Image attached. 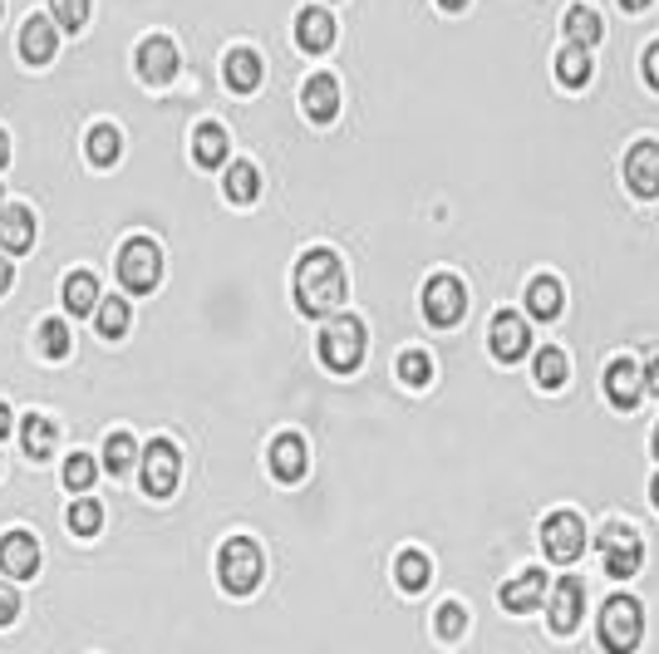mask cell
<instances>
[{
  "label": "cell",
  "mask_w": 659,
  "mask_h": 654,
  "mask_svg": "<svg viewBox=\"0 0 659 654\" xmlns=\"http://www.w3.org/2000/svg\"><path fill=\"white\" fill-rule=\"evenodd\" d=\"M349 301V271L335 246H305L291 266V305L301 320H330Z\"/></svg>",
  "instance_id": "6da1fadb"
},
{
  "label": "cell",
  "mask_w": 659,
  "mask_h": 654,
  "mask_svg": "<svg viewBox=\"0 0 659 654\" xmlns=\"http://www.w3.org/2000/svg\"><path fill=\"white\" fill-rule=\"evenodd\" d=\"M212 576H217V591L232 595V601L261 595V581H266V546H261V536L252 532L222 536L217 551H212Z\"/></svg>",
  "instance_id": "7a4b0ae2"
},
{
  "label": "cell",
  "mask_w": 659,
  "mask_h": 654,
  "mask_svg": "<svg viewBox=\"0 0 659 654\" xmlns=\"http://www.w3.org/2000/svg\"><path fill=\"white\" fill-rule=\"evenodd\" d=\"M315 360L325 374L335 379H355L369 360V325L355 310H335L330 320H321V335H315Z\"/></svg>",
  "instance_id": "3957f363"
},
{
  "label": "cell",
  "mask_w": 659,
  "mask_h": 654,
  "mask_svg": "<svg viewBox=\"0 0 659 654\" xmlns=\"http://www.w3.org/2000/svg\"><path fill=\"white\" fill-rule=\"evenodd\" d=\"M113 275H119V285H123L129 301H148L168 275V246L158 237H148V232L123 237L119 251H113Z\"/></svg>",
  "instance_id": "277c9868"
},
{
  "label": "cell",
  "mask_w": 659,
  "mask_h": 654,
  "mask_svg": "<svg viewBox=\"0 0 659 654\" xmlns=\"http://www.w3.org/2000/svg\"><path fill=\"white\" fill-rule=\"evenodd\" d=\"M139 487L148 502H173L183 492V447L173 433H153L139 447Z\"/></svg>",
  "instance_id": "5b68a950"
},
{
  "label": "cell",
  "mask_w": 659,
  "mask_h": 654,
  "mask_svg": "<svg viewBox=\"0 0 659 654\" xmlns=\"http://www.w3.org/2000/svg\"><path fill=\"white\" fill-rule=\"evenodd\" d=\"M645 640V605L635 595H606L596 615V645L606 654H635Z\"/></svg>",
  "instance_id": "8992f818"
},
{
  "label": "cell",
  "mask_w": 659,
  "mask_h": 654,
  "mask_svg": "<svg viewBox=\"0 0 659 654\" xmlns=\"http://www.w3.org/2000/svg\"><path fill=\"white\" fill-rule=\"evenodd\" d=\"M178 74H183V50H178L173 30H148L139 44H133V79L143 89H173Z\"/></svg>",
  "instance_id": "52a82bcc"
},
{
  "label": "cell",
  "mask_w": 659,
  "mask_h": 654,
  "mask_svg": "<svg viewBox=\"0 0 659 654\" xmlns=\"http://www.w3.org/2000/svg\"><path fill=\"white\" fill-rule=\"evenodd\" d=\"M418 310L434 330H458L468 320V281L458 271H434L418 291Z\"/></svg>",
  "instance_id": "ba28073f"
},
{
  "label": "cell",
  "mask_w": 659,
  "mask_h": 654,
  "mask_svg": "<svg viewBox=\"0 0 659 654\" xmlns=\"http://www.w3.org/2000/svg\"><path fill=\"white\" fill-rule=\"evenodd\" d=\"M596 546H600V571H606L610 581L640 576V566H645V536L635 532L630 522H616V516H610V522L600 526Z\"/></svg>",
  "instance_id": "9c48e42d"
},
{
  "label": "cell",
  "mask_w": 659,
  "mask_h": 654,
  "mask_svg": "<svg viewBox=\"0 0 659 654\" xmlns=\"http://www.w3.org/2000/svg\"><path fill=\"white\" fill-rule=\"evenodd\" d=\"M266 473L276 487H305V477H311V439L295 429H281L271 433L266 443Z\"/></svg>",
  "instance_id": "30bf717a"
},
{
  "label": "cell",
  "mask_w": 659,
  "mask_h": 654,
  "mask_svg": "<svg viewBox=\"0 0 659 654\" xmlns=\"http://www.w3.org/2000/svg\"><path fill=\"white\" fill-rule=\"evenodd\" d=\"M620 178L635 202H659V138L640 133L625 143L620 153Z\"/></svg>",
  "instance_id": "8fae6325"
},
{
  "label": "cell",
  "mask_w": 659,
  "mask_h": 654,
  "mask_svg": "<svg viewBox=\"0 0 659 654\" xmlns=\"http://www.w3.org/2000/svg\"><path fill=\"white\" fill-rule=\"evenodd\" d=\"M541 551L556 566H571L586 556V516L576 507H556L541 516Z\"/></svg>",
  "instance_id": "7c38bea8"
},
{
  "label": "cell",
  "mask_w": 659,
  "mask_h": 654,
  "mask_svg": "<svg viewBox=\"0 0 659 654\" xmlns=\"http://www.w3.org/2000/svg\"><path fill=\"white\" fill-rule=\"evenodd\" d=\"M483 350L493 354L497 364L527 360V350H531L527 315H521V310H513V305H497V315L487 320V330H483Z\"/></svg>",
  "instance_id": "4fadbf2b"
},
{
  "label": "cell",
  "mask_w": 659,
  "mask_h": 654,
  "mask_svg": "<svg viewBox=\"0 0 659 654\" xmlns=\"http://www.w3.org/2000/svg\"><path fill=\"white\" fill-rule=\"evenodd\" d=\"M301 113L311 129H330V123L345 113V89H339V74L330 69H315V74L301 79Z\"/></svg>",
  "instance_id": "5bb4252c"
},
{
  "label": "cell",
  "mask_w": 659,
  "mask_h": 654,
  "mask_svg": "<svg viewBox=\"0 0 659 654\" xmlns=\"http://www.w3.org/2000/svg\"><path fill=\"white\" fill-rule=\"evenodd\" d=\"M40 566H44V546L30 526L0 532V576L6 581H36Z\"/></svg>",
  "instance_id": "9a60e30c"
},
{
  "label": "cell",
  "mask_w": 659,
  "mask_h": 654,
  "mask_svg": "<svg viewBox=\"0 0 659 654\" xmlns=\"http://www.w3.org/2000/svg\"><path fill=\"white\" fill-rule=\"evenodd\" d=\"M261 84H266V54L256 44H232L222 54V89L232 99H252L261 94Z\"/></svg>",
  "instance_id": "2e32d148"
},
{
  "label": "cell",
  "mask_w": 659,
  "mask_h": 654,
  "mask_svg": "<svg viewBox=\"0 0 659 654\" xmlns=\"http://www.w3.org/2000/svg\"><path fill=\"white\" fill-rule=\"evenodd\" d=\"M187 158L197 172H222L232 163V129L222 119H197L187 129Z\"/></svg>",
  "instance_id": "e0dca14e"
},
{
  "label": "cell",
  "mask_w": 659,
  "mask_h": 654,
  "mask_svg": "<svg viewBox=\"0 0 659 654\" xmlns=\"http://www.w3.org/2000/svg\"><path fill=\"white\" fill-rule=\"evenodd\" d=\"M581 615H586V581L581 576H561L551 581L547 591V625L556 640H571L581 630Z\"/></svg>",
  "instance_id": "ac0fdd59"
},
{
  "label": "cell",
  "mask_w": 659,
  "mask_h": 654,
  "mask_svg": "<svg viewBox=\"0 0 659 654\" xmlns=\"http://www.w3.org/2000/svg\"><path fill=\"white\" fill-rule=\"evenodd\" d=\"M547 591H551L547 571H541V566H521L517 576H507L503 585H497V605H503L507 615H531V611L547 605Z\"/></svg>",
  "instance_id": "d6986e66"
},
{
  "label": "cell",
  "mask_w": 659,
  "mask_h": 654,
  "mask_svg": "<svg viewBox=\"0 0 659 654\" xmlns=\"http://www.w3.org/2000/svg\"><path fill=\"white\" fill-rule=\"evenodd\" d=\"M60 40L64 34L54 30L50 16H26V26H20L16 34V54L26 69H50L54 60H60Z\"/></svg>",
  "instance_id": "ffe728a7"
},
{
  "label": "cell",
  "mask_w": 659,
  "mask_h": 654,
  "mask_svg": "<svg viewBox=\"0 0 659 654\" xmlns=\"http://www.w3.org/2000/svg\"><path fill=\"white\" fill-rule=\"evenodd\" d=\"M600 394H606V404L616 413H635L645 399L640 389V360L635 354H620V360H610L606 370H600Z\"/></svg>",
  "instance_id": "44dd1931"
},
{
  "label": "cell",
  "mask_w": 659,
  "mask_h": 654,
  "mask_svg": "<svg viewBox=\"0 0 659 654\" xmlns=\"http://www.w3.org/2000/svg\"><path fill=\"white\" fill-rule=\"evenodd\" d=\"M291 34H295V50L301 54H330L339 44V20L330 16L325 6H301L291 20Z\"/></svg>",
  "instance_id": "7402d4cb"
},
{
  "label": "cell",
  "mask_w": 659,
  "mask_h": 654,
  "mask_svg": "<svg viewBox=\"0 0 659 654\" xmlns=\"http://www.w3.org/2000/svg\"><path fill=\"white\" fill-rule=\"evenodd\" d=\"M40 241V212L30 202H6L0 207V251L6 256H30Z\"/></svg>",
  "instance_id": "603a6c76"
},
{
  "label": "cell",
  "mask_w": 659,
  "mask_h": 654,
  "mask_svg": "<svg viewBox=\"0 0 659 654\" xmlns=\"http://www.w3.org/2000/svg\"><path fill=\"white\" fill-rule=\"evenodd\" d=\"M129 158V138H123V123H109V119H94L84 129V163L94 172H113Z\"/></svg>",
  "instance_id": "cb8c5ba5"
},
{
  "label": "cell",
  "mask_w": 659,
  "mask_h": 654,
  "mask_svg": "<svg viewBox=\"0 0 659 654\" xmlns=\"http://www.w3.org/2000/svg\"><path fill=\"white\" fill-rule=\"evenodd\" d=\"M222 202L226 207H256L266 198V172H261L252 158H236V163L222 168Z\"/></svg>",
  "instance_id": "d4e9b609"
},
{
  "label": "cell",
  "mask_w": 659,
  "mask_h": 654,
  "mask_svg": "<svg viewBox=\"0 0 659 654\" xmlns=\"http://www.w3.org/2000/svg\"><path fill=\"white\" fill-rule=\"evenodd\" d=\"M16 433H20V447H26V463H50L54 447H60V439H64L60 423H54L50 413H40V409H26V419L16 423Z\"/></svg>",
  "instance_id": "484cf974"
},
{
  "label": "cell",
  "mask_w": 659,
  "mask_h": 654,
  "mask_svg": "<svg viewBox=\"0 0 659 654\" xmlns=\"http://www.w3.org/2000/svg\"><path fill=\"white\" fill-rule=\"evenodd\" d=\"M566 281L556 271H537L527 285H521V305H527V315L531 320H561V310H566Z\"/></svg>",
  "instance_id": "4316f807"
},
{
  "label": "cell",
  "mask_w": 659,
  "mask_h": 654,
  "mask_svg": "<svg viewBox=\"0 0 659 654\" xmlns=\"http://www.w3.org/2000/svg\"><path fill=\"white\" fill-rule=\"evenodd\" d=\"M551 79L561 94H586L590 79H596V50H581V44H561L551 60Z\"/></svg>",
  "instance_id": "83f0119b"
},
{
  "label": "cell",
  "mask_w": 659,
  "mask_h": 654,
  "mask_svg": "<svg viewBox=\"0 0 659 654\" xmlns=\"http://www.w3.org/2000/svg\"><path fill=\"white\" fill-rule=\"evenodd\" d=\"M561 34H566V44H581V50H600L606 44V16H600L596 6H586V0H571V6L561 10Z\"/></svg>",
  "instance_id": "f1b7e54d"
},
{
  "label": "cell",
  "mask_w": 659,
  "mask_h": 654,
  "mask_svg": "<svg viewBox=\"0 0 659 654\" xmlns=\"http://www.w3.org/2000/svg\"><path fill=\"white\" fill-rule=\"evenodd\" d=\"M139 467V433L133 429H113L99 443V473H109L113 482H129V473Z\"/></svg>",
  "instance_id": "f546056e"
},
{
  "label": "cell",
  "mask_w": 659,
  "mask_h": 654,
  "mask_svg": "<svg viewBox=\"0 0 659 654\" xmlns=\"http://www.w3.org/2000/svg\"><path fill=\"white\" fill-rule=\"evenodd\" d=\"M109 526V502L104 497H74L70 507H64V532L74 536V542H99Z\"/></svg>",
  "instance_id": "4dcf8cb0"
},
{
  "label": "cell",
  "mask_w": 659,
  "mask_h": 654,
  "mask_svg": "<svg viewBox=\"0 0 659 654\" xmlns=\"http://www.w3.org/2000/svg\"><path fill=\"white\" fill-rule=\"evenodd\" d=\"M531 384H537L541 394H561V389L571 384V354H566V344H541V350L531 354Z\"/></svg>",
  "instance_id": "1f68e13d"
},
{
  "label": "cell",
  "mask_w": 659,
  "mask_h": 654,
  "mask_svg": "<svg viewBox=\"0 0 659 654\" xmlns=\"http://www.w3.org/2000/svg\"><path fill=\"white\" fill-rule=\"evenodd\" d=\"M434 374H438V364H434V354H428V344L408 340L399 350V360H394V379H399L408 394H424V389H434Z\"/></svg>",
  "instance_id": "d6a6232c"
},
{
  "label": "cell",
  "mask_w": 659,
  "mask_h": 654,
  "mask_svg": "<svg viewBox=\"0 0 659 654\" xmlns=\"http://www.w3.org/2000/svg\"><path fill=\"white\" fill-rule=\"evenodd\" d=\"M428 581H434V556L424 546H399L394 551V585L404 595H424Z\"/></svg>",
  "instance_id": "836d02e7"
},
{
  "label": "cell",
  "mask_w": 659,
  "mask_h": 654,
  "mask_svg": "<svg viewBox=\"0 0 659 654\" xmlns=\"http://www.w3.org/2000/svg\"><path fill=\"white\" fill-rule=\"evenodd\" d=\"M60 305H64V315H94V305H99V275L89 271V266H70L64 271V281H60Z\"/></svg>",
  "instance_id": "e575fe53"
},
{
  "label": "cell",
  "mask_w": 659,
  "mask_h": 654,
  "mask_svg": "<svg viewBox=\"0 0 659 654\" xmlns=\"http://www.w3.org/2000/svg\"><path fill=\"white\" fill-rule=\"evenodd\" d=\"M129 330H133V301H129V295H99L94 335L104 344H119V340H129Z\"/></svg>",
  "instance_id": "d590c367"
},
{
  "label": "cell",
  "mask_w": 659,
  "mask_h": 654,
  "mask_svg": "<svg viewBox=\"0 0 659 654\" xmlns=\"http://www.w3.org/2000/svg\"><path fill=\"white\" fill-rule=\"evenodd\" d=\"M36 350L44 364H64L74 354V330H70V315H44L40 330H36Z\"/></svg>",
  "instance_id": "8d00e7d4"
},
{
  "label": "cell",
  "mask_w": 659,
  "mask_h": 654,
  "mask_svg": "<svg viewBox=\"0 0 659 654\" xmlns=\"http://www.w3.org/2000/svg\"><path fill=\"white\" fill-rule=\"evenodd\" d=\"M94 482H99V457L89 453V447H74V453L64 457V467H60V487L74 492V497H84Z\"/></svg>",
  "instance_id": "74e56055"
},
{
  "label": "cell",
  "mask_w": 659,
  "mask_h": 654,
  "mask_svg": "<svg viewBox=\"0 0 659 654\" xmlns=\"http://www.w3.org/2000/svg\"><path fill=\"white\" fill-rule=\"evenodd\" d=\"M50 20L60 34H84L94 20V0H50Z\"/></svg>",
  "instance_id": "f35d334b"
},
{
  "label": "cell",
  "mask_w": 659,
  "mask_h": 654,
  "mask_svg": "<svg viewBox=\"0 0 659 654\" xmlns=\"http://www.w3.org/2000/svg\"><path fill=\"white\" fill-rule=\"evenodd\" d=\"M468 635V605L463 601H443L434 611V640L438 645H458Z\"/></svg>",
  "instance_id": "ab89813d"
},
{
  "label": "cell",
  "mask_w": 659,
  "mask_h": 654,
  "mask_svg": "<svg viewBox=\"0 0 659 654\" xmlns=\"http://www.w3.org/2000/svg\"><path fill=\"white\" fill-rule=\"evenodd\" d=\"M20 615H26V595H20V585H16V581L0 576V630H10Z\"/></svg>",
  "instance_id": "60d3db41"
},
{
  "label": "cell",
  "mask_w": 659,
  "mask_h": 654,
  "mask_svg": "<svg viewBox=\"0 0 659 654\" xmlns=\"http://www.w3.org/2000/svg\"><path fill=\"white\" fill-rule=\"evenodd\" d=\"M640 79H645V89H650V94H659V40L640 44Z\"/></svg>",
  "instance_id": "b9f144b4"
},
{
  "label": "cell",
  "mask_w": 659,
  "mask_h": 654,
  "mask_svg": "<svg viewBox=\"0 0 659 654\" xmlns=\"http://www.w3.org/2000/svg\"><path fill=\"white\" fill-rule=\"evenodd\" d=\"M640 389L650 399H659V350L645 354V364H640Z\"/></svg>",
  "instance_id": "7bdbcfd3"
},
{
  "label": "cell",
  "mask_w": 659,
  "mask_h": 654,
  "mask_svg": "<svg viewBox=\"0 0 659 654\" xmlns=\"http://www.w3.org/2000/svg\"><path fill=\"white\" fill-rule=\"evenodd\" d=\"M16 281H20V266L6 256V251H0V301H6V295L16 291Z\"/></svg>",
  "instance_id": "ee69618b"
},
{
  "label": "cell",
  "mask_w": 659,
  "mask_h": 654,
  "mask_svg": "<svg viewBox=\"0 0 659 654\" xmlns=\"http://www.w3.org/2000/svg\"><path fill=\"white\" fill-rule=\"evenodd\" d=\"M10 433H16V409H10V399L0 394V443H6Z\"/></svg>",
  "instance_id": "f6af8a7d"
},
{
  "label": "cell",
  "mask_w": 659,
  "mask_h": 654,
  "mask_svg": "<svg viewBox=\"0 0 659 654\" xmlns=\"http://www.w3.org/2000/svg\"><path fill=\"white\" fill-rule=\"evenodd\" d=\"M10 163H16V143H10V129L0 123V172H6Z\"/></svg>",
  "instance_id": "bcb514c9"
},
{
  "label": "cell",
  "mask_w": 659,
  "mask_h": 654,
  "mask_svg": "<svg viewBox=\"0 0 659 654\" xmlns=\"http://www.w3.org/2000/svg\"><path fill=\"white\" fill-rule=\"evenodd\" d=\"M616 6L625 10V16H650V10L659 6V0H616Z\"/></svg>",
  "instance_id": "7dc6e473"
},
{
  "label": "cell",
  "mask_w": 659,
  "mask_h": 654,
  "mask_svg": "<svg viewBox=\"0 0 659 654\" xmlns=\"http://www.w3.org/2000/svg\"><path fill=\"white\" fill-rule=\"evenodd\" d=\"M473 0H434V10H443V16H468Z\"/></svg>",
  "instance_id": "c3c4849f"
},
{
  "label": "cell",
  "mask_w": 659,
  "mask_h": 654,
  "mask_svg": "<svg viewBox=\"0 0 659 654\" xmlns=\"http://www.w3.org/2000/svg\"><path fill=\"white\" fill-rule=\"evenodd\" d=\"M650 457H655V463H659V423H655V429H650Z\"/></svg>",
  "instance_id": "681fc988"
},
{
  "label": "cell",
  "mask_w": 659,
  "mask_h": 654,
  "mask_svg": "<svg viewBox=\"0 0 659 654\" xmlns=\"http://www.w3.org/2000/svg\"><path fill=\"white\" fill-rule=\"evenodd\" d=\"M650 507H655V512H659V473H655V477H650Z\"/></svg>",
  "instance_id": "f907efd6"
},
{
  "label": "cell",
  "mask_w": 659,
  "mask_h": 654,
  "mask_svg": "<svg viewBox=\"0 0 659 654\" xmlns=\"http://www.w3.org/2000/svg\"><path fill=\"white\" fill-rule=\"evenodd\" d=\"M6 467H10V463H6V453H0V477H6Z\"/></svg>",
  "instance_id": "816d5d0a"
},
{
  "label": "cell",
  "mask_w": 659,
  "mask_h": 654,
  "mask_svg": "<svg viewBox=\"0 0 659 654\" xmlns=\"http://www.w3.org/2000/svg\"><path fill=\"white\" fill-rule=\"evenodd\" d=\"M0 20H6V0H0Z\"/></svg>",
  "instance_id": "f5cc1de1"
},
{
  "label": "cell",
  "mask_w": 659,
  "mask_h": 654,
  "mask_svg": "<svg viewBox=\"0 0 659 654\" xmlns=\"http://www.w3.org/2000/svg\"><path fill=\"white\" fill-rule=\"evenodd\" d=\"M0 207H6V188H0Z\"/></svg>",
  "instance_id": "db71d44e"
},
{
  "label": "cell",
  "mask_w": 659,
  "mask_h": 654,
  "mask_svg": "<svg viewBox=\"0 0 659 654\" xmlns=\"http://www.w3.org/2000/svg\"><path fill=\"white\" fill-rule=\"evenodd\" d=\"M330 6H335V0H330Z\"/></svg>",
  "instance_id": "11a10c76"
}]
</instances>
